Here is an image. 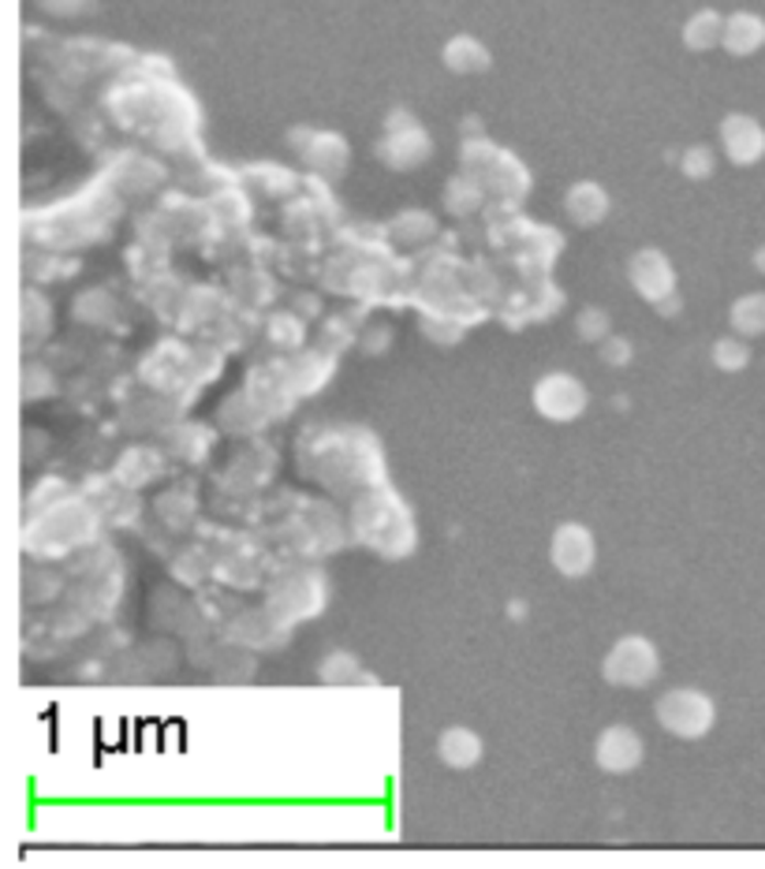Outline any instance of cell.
Returning <instances> with one entry per match:
<instances>
[{"mask_svg":"<svg viewBox=\"0 0 765 869\" xmlns=\"http://www.w3.org/2000/svg\"><path fill=\"white\" fill-rule=\"evenodd\" d=\"M654 716L668 735H676V739H702V735H710V727L717 721V705L706 691L676 687V691H668L654 705Z\"/></svg>","mask_w":765,"mask_h":869,"instance_id":"1","label":"cell"},{"mask_svg":"<svg viewBox=\"0 0 765 869\" xmlns=\"http://www.w3.org/2000/svg\"><path fill=\"white\" fill-rule=\"evenodd\" d=\"M601 676H606L612 687H650L661 676L657 646L650 638H642V635L620 638L617 646L609 649Z\"/></svg>","mask_w":765,"mask_h":869,"instance_id":"2","label":"cell"},{"mask_svg":"<svg viewBox=\"0 0 765 869\" xmlns=\"http://www.w3.org/2000/svg\"><path fill=\"white\" fill-rule=\"evenodd\" d=\"M587 385L572 374H545L534 385V411L550 422H575L587 411Z\"/></svg>","mask_w":765,"mask_h":869,"instance_id":"3","label":"cell"},{"mask_svg":"<svg viewBox=\"0 0 765 869\" xmlns=\"http://www.w3.org/2000/svg\"><path fill=\"white\" fill-rule=\"evenodd\" d=\"M550 556H553V568L561 571L564 579H583V575H590V568L598 564V542H594V534L583 523H564V526H556Z\"/></svg>","mask_w":765,"mask_h":869,"instance_id":"4","label":"cell"},{"mask_svg":"<svg viewBox=\"0 0 765 869\" xmlns=\"http://www.w3.org/2000/svg\"><path fill=\"white\" fill-rule=\"evenodd\" d=\"M642 754H646V746H642L639 732L628 724H612L606 732L598 735V743H594V761L601 765L606 772H631L642 765Z\"/></svg>","mask_w":765,"mask_h":869,"instance_id":"5","label":"cell"},{"mask_svg":"<svg viewBox=\"0 0 765 869\" xmlns=\"http://www.w3.org/2000/svg\"><path fill=\"white\" fill-rule=\"evenodd\" d=\"M631 277H635L639 296L650 299L654 307L673 296V269H668V261L661 254H642V258H635Z\"/></svg>","mask_w":765,"mask_h":869,"instance_id":"6","label":"cell"},{"mask_svg":"<svg viewBox=\"0 0 765 869\" xmlns=\"http://www.w3.org/2000/svg\"><path fill=\"white\" fill-rule=\"evenodd\" d=\"M486 754V746L470 727H448L445 735L437 739V758L448 765V769H475Z\"/></svg>","mask_w":765,"mask_h":869,"instance_id":"7","label":"cell"},{"mask_svg":"<svg viewBox=\"0 0 765 869\" xmlns=\"http://www.w3.org/2000/svg\"><path fill=\"white\" fill-rule=\"evenodd\" d=\"M724 138H729V149H732V157L740 160V165H751V160L762 157V149H765L762 127L754 124V120H743V116H735V120L724 124Z\"/></svg>","mask_w":765,"mask_h":869,"instance_id":"8","label":"cell"},{"mask_svg":"<svg viewBox=\"0 0 765 869\" xmlns=\"http://www.w3.org/2000/svg\"><path fill=\"white\" fill-rule=\"evenodd\" d=\"M732 328L740 336H762L765 333V296H743V299H735V307H732Z\"/></svg>","mask_w":765,"mask_h":869,"instance_id":"9","label":"cell"},{"mask_svg":"<svg viewBox=\"0 0 765 869\" xmlns=\"http://www.w3.org/2000/svg\"><path fill=\"white\" fill-rule=\"evenodd\" d=\"M713 363L724 374H740L751 366V344L743 336H724L713 344Z\"/></svg>","mask_w":765,"mask_h":869,"instance_id":"10","label":"cell"},{"mask_svg":"<svg viewBox=\"0 0 765 869\" xmlns=\"http://www.w3.org/2000/svg\"><path fill=\"white\" fill-rule=\"evenodd\" d=\"M575 333H579V339H587V344H601V339H609L612 336V321L606 310H583L579 321H575Z\"/></svg>","mask_w":765,"mask_h":869,"instance_id":"11","label":"cell"},{"mask_svg":"<svg viewBox=\"0 0 765 869\" xmlns=\"http://www.w3.org/2000/svg\"><path fill=\"white\" fill-rule=\"evenodd\" d=\"M321 679H325V683H352V679H358V657L329 654L321 660Z\"/></svg>","mask_w":765,"mask_h":869,"instance_id":"12","label":"cell"},{"mask_svg":"<svg viewBox=\"0 0 765 869\" xmlns=\"http://www.w3.org/2000/svg\"><path fill=\"white\" fill-rule=\"evenodd\" d=\"M601 358L620 370V366H628L631 358H635V347H631L628 336H609V339H601Z\"/></svg>","mask_w":765,"mask_h":869,"instance_id":"13","label":"cell"},{"mask_svg":"<svg viewBox=\"0 0 765 869\" xmlns=\"http://www.w3.org/2000/svg\"><path fill=\"white\" fill-rule=\"evenodd\" d=\"M508 616H512V620H526V601H512V604H508Z\"/></svg>","mask_w":765,"mask_h":869,"instance_id":"14","label":"cell"},{"mask_svg":"<svg viewBox=\"0 0 765 869\" xmlns=\"http://www.w3.org/2000/svg\"><path fill=\"white\" fill-rule=\"evenodd\" d=\"M758 269H765V250L758 254Z\"/></svg>","mask_w":765,"mask_h":869,"instance_id":"15","label":"cell"}]
</instances>
